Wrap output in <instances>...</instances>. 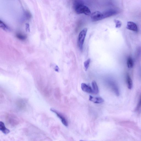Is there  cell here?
I'll return each mask as SVG.
<instances>
[{"label":"cell","mask_w":141,"mask_h":141,"mask_svg":"<svg viewBox=\"0 0 141 141\" xmlns=\"http://www.w3.org/2000/svg\"><path fill=\"white\" fill-rule=\"evenodd\" d=\"M75 11L77 14H84L86 15H90L91 12L89 8L84 5L82 1H75L74 3Z\"/></svg>","instance_id":"1"},{"label":"cell","mask_w":141,"mask_h":141,"mask_svg":"<svg viewBox=\"0 0 141 141\" xmlns=\"http://www.w3.org/2000/svg\"><path fill=\"white\" fill-rule=\"evenodd\" d=\"M87 31V28H84L80 32L79 35L78 44L79 49L81 51H82L83 50V44Z\"/></svg>","instance_id":"2"},{"label":"cell","mask_w":141,"mask_h":141,"mask_svg":"<svg viewBox=\"0 0 141 141\" xmlns=\"http://www.w3.org/2000/svg\"><path fill=\"white\" fill-rule=\"evenodd\" d=\"M91 18L93 22H95L104 19L103 13L97 11L93 13L91 15Z\"/></svg>","instance_id":"3"},{"label":"cell","mask_w":141,"mask_h":141,"mask_svg":"<svg viewBox=\"0 0 141 141\" xmlns=\"http://www.w3.org/2000/svg\"><path fill=\"white\" fill-rule=\"evenodd\" d=\"M51 111L53 112L54 113L56 114V115L60 119L62 123L66 127H67L68 125V123L67 119H66L59 112L53 109H50Z\"/></svg>","instance_id":"4"},{"label":"cell","mask_w":141,"mask_h":141,"mask_svg":"<svg viewBox=\"0 0 141 141\" xmlns=\"http://www.w3.org/2000/svg\"><path fill=\"white\" fill-rule=\"evenodd\" d=\"M127 28L128 29L137 32L138 31V28L137 25L134 22L129 21L128 22L127 24Z\"/></svg>","instance_id":"5"},{"label":"cell","mask_w":141,"mask_h":141,"mask_svg":"<svg viewBox=\"0 0 141 141\" xmlns=\"http://www.w3.org/2000/svg\"><path fill=\"white\" fill-rule=\"evenodd\" d=\"M118 11L114 10H108L103 13L104 19L111 17L117 14Z\"/></svg>","instance_id":"6"},{"label":"cell","mask_w":141,"mask_h":141,"mask_svg":"<svg viewBox=\"0 0 141 141\" xmlns=\"http://www.w3.org/2000/svg\"><path fill=\"white\" fill-rule=\"evenodd\" d=\"M81 88L83 92L89 94H94L93 90L91 87L85 83H82Z\"/></svg>","instance_id":"7"},{"label":"cell","mask_w":141,"mask_h":141,"mask_svg":"<svg viewBox=\"0 0 141 141\" xmlns=\"http://www.w3.org/2000/svg\"><path fill=\"white\" fill-rule=\"evenodd\" d=\"M109 85L113 91L115 93L116 95L118 96L119 95V92L117 85L115 82L113 81H110Z\"/></svg>","instance_id":"8"},{"label":"cell","mask_w":141,"mask_h":141,"mask_svg":"<svg viewBox=\"0 0 141 141\" xmlns=\"http://www.w3.org/2000/svg\"><path fill=\"white\" fill-rule=\"evenodd\" d=\"M89 100L92 102L96 104H100L104 102V100L100 97H93L91 96H90Z\"/></svg>","instance_id":"9"},{"label":"cell","mask_w":141,"mask_h":141,"mask_svg":"<svg viewBox=\"0 0 141 141\" xmlns=\"http://www.w3.org/2000/svg\"><path fill=\"white\" fill-rule=\"evenodd\" d=\"M0 130L5 134H7L10 132V130L6 128L4 123L2 122H0Z\"/></svg>","instance_id":"10"},{"label":"cell","mask_w":141,"mask_h":141,"mask_svg":"<svg viewBox=\"0 0 141 141\" xmlns=\"http://www.w3.org/2000/svg\"><path fill=\"white\" fill-rule=\"evenodd\" d=\"M127 81L128 88L129 89H131L133 87V81H132L130 76L129 74H127Z\"/></svg>","instance_id":"11"},{"label":"cell","mask_w":141,"mask_h":141,"mask_svg":"<svg viewBox=\"0 0 141 141\" xmlns=\"http://www.w3.org/2000/svg\"><path fill=\"white\" fill-rule=\"evenodd\" d=\"M92 85L94 94H98L99 92L98 87L95 81H94L92 82Z\"/></svg>","instance_id":"12"},{"label":"cell","mask_w":141,"mask_h":141,"mask_svg":"<svg viewBox=\"0 0 141 141\" xmlns=\"http://www.w3.org/2000/svg\"><path fill=\"white\" fill-rule=\"evenodd\" d=\"M127 65L128 68H131L133 67L134 62L133 59L131 57H129L127 59Z\"/></svg>","instance_id":"13"},{"label":"cell","mask_w":141,"mask_h":141,"mask_svg":"<svg viewBox=\"0 0 141 141\" xmlns=\"http://www.w3.org/2000/svg\"><path fill=\"white\" fill-rule=\"evenodd\" d=\"M90 61H91V59H88L86 61H85L84 63V67L86 71L89 67Z\"/></svg>","instance_id":"14"},{"label":"cell","mask_w":141,"mask_h":141,"mask_svg":"<svg viewBox=\"0 0 141 141\" xmlns=\"http://www.w3.org/2000/svg\"><path fill=\"white\" fill-rule=\"evenodd\" d=\"M0 26L4 30L7 31L9 30L8 26L1 21H0Z\"/></svg>","instance_id":"15"},{"label":"cell","mask_w":141,"mask_h":141,"mask_svg":"<svg viewBox=\"0 0 141 141\" xmlns=\"http://www.w3.org/2000/svg\"><path fill=\"white\" fill-rule=\"evenodd\" d=\"M16 36L18 38L22 40H24L26 38V36L21 34H17L16 35Z\"/></svg>","instance_id":"16"},{"label":"cell","mask_w":141,"mask_h":141,"mask_svg":"<svg viewBox=\"0 0 141 141\" xmlns=\"http://www.w3.org/2000/svg\"><path fill=\"white\" fill-rule=\"evenodd\" d=\"M115 23L116 24V28H119L122 26V23L120 21L118 20H115L114 21Z\"/></svg>","instance_id":"17"},{"label":"cell","mask_w":141,"mask_h":141,"mask_svg":"<svg viewBox=\"0 0 141 141\" xmlns=\"http://www.w3.org/2000/svg\"><path fill=\"white\" fill-rule=\"evenodd\" d=\"M141 107V95L140 97L139 101L138 103L137 107H136V110H138Z\"/></svg>","instance_id":"18"},{"label":"cell","mask_w":141,"mask_h":141,"mask_svg":"<svg viewBox=\"0 0 141 141\" xmlns=\"http://www.w3.org/2000/svg\"><path fill=\"white\" fill-rule=\"evenodd\" d=\"M26 29L27 31L29 32L30 31L29 25L28 24H26Z\"/></svg>","instance_id":"19"},{"label":"cell","mask_w":141,"mask_h":141,"mask_svg":"<svg viewBox=\"0 0 141 141\" xmlns=\"http://www.w3.org/2000/svg\"><path fill=\"white\" fill-rule=\"evenodd\" d=\"M80 141H83V140H81Z\"/></svg>","instance_id":"20"}]
</instances>
